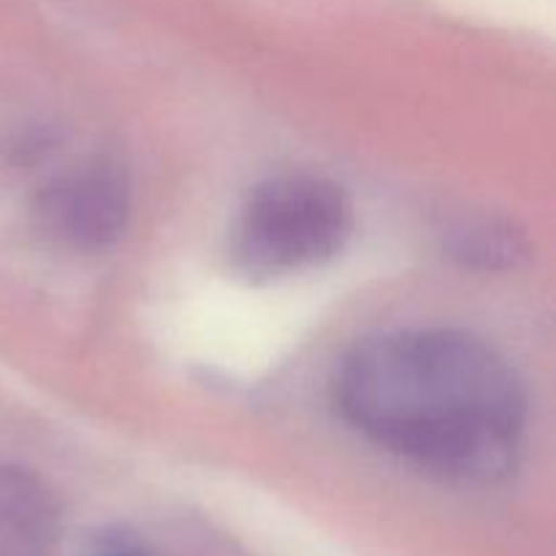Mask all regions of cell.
<instances>
[{"label": "cell", "mask_w": 556, "mask_h": 556, "mask_svg": "<svg viewBox=\"0 0 556 556\" xmlns=\"http://www.w3.org/2000/svg\"><path fill=\"white\" fill-rule=\"evenodd\" d=\"M337 405L364 438L434 476H510L527 394L508 358L448 329L386 331L358 342L337 372Z\"/></svg>", "instance_id": "1"}, {"label": "cell", "mask_w": 556, "mask_h": 556, "mask_svg": "<svg viewBox=\"0 0 556 556\" xmlns=\"http://www.w3.org/2000/svg\"><path fill=\"white\" fill-rule=\"evenodd\" d=\"M353 233L345 190L318 174H280L261 182L231 226V258L255 280L296 275L342 253Z\"/></svg>", "instance_id": "2"}, {"label": "cell", "mask_w": 556, "mask_h": 556, "mask_svg": "<svg viewBox=\"0 0 556 556\" xmlns=\"http://www.w3.org/2000/svg\"><path fill=\"white\" fill-rule=\"evenodd\" d=\"M130 215V182L123 166L90 157L43 188L38 217L49 237L71 250H103L123 233Z\"/></svg>", "instance_id": "3"}, {"label": "cell", "mask_w": 556, "mask_h": 556, "mask_svg": "<svg viewBox=\"0 0 556 556\" xmlns=\"http://www.w3.org/2000/svg\"><path fill=\"white\" fill-rule=\"evenodd\" d=\"M456 253L486 266L510 264L521 253V242L510 228H500L492 223V226L465 228L456 233Z\"/></svg>", "instance_id": "4"}, {"label": "cell", "mask_w": 556, "mask_h": 556, "mask_svg": "<svg viewBox=\"0 0 556 556\" xmlns=\"http://www.w3.org/2000/svg\"><path fill=\"white\" fill-rule=\"evenodd\" d=\"M112 556H130V554H112Z\"/></svg>", "instance_id": "5"}]
</instances>
